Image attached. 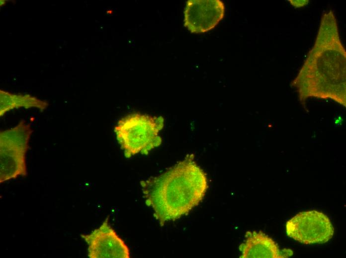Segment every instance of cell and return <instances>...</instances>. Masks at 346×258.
Instances as JSON below:
<instances>
[{
	"label": "cell",
	"instance_id": "cell-1",
	"mask_svg": "<svg viewBox=\"0 0 346 258\" xmlns=\"http://www.w3.org/2000/svg\"><path fill=\"white\" fill-rule=\"evenodd\" d=\"M346 51L337 19L324 12L315 42L297 75L291 82L302 105L310 98L330 99L346 106Z\"/></svg>",
	"mask_w": 346,
	"mask_h": 258
},
{
	"label": "cell",
	"instance_id": "cell-2",
	"mask_svg": "<svg viewBox=\"0 0 346 258\" xmlns=\"http://www.w3.org/2000/svg\"><path fill=\"white\" fill-rule=\"evenodd\" d=\"M146 204L161 226L188 213L203 198L206 175L188 155L160 176L141 182Z\"/></svg>",
	"mask_w": 346,
	"mask_h": 258
},
{
	"label": "cell",
	"instance_id": "cell-3",
	"mask_svg": "<svg viewBox=\"0 0 346 258\" xmlns=\"http://www.w3.org/2000/svg\"><path fill=\"white\" fill-rule=\"evenodd\" d=\"M164 125L162 117L135 113L121 119L114 128L117 139L126 157L147 155L162 143L159 133Z\"/></svg>",
	"mask_w": 346,
	"mask_h": 258
},
{
	"label": "cell",
	"instance_id": "cell-4",
	"mask_svg": "<svg viewBox=\"0 0 346 258\" xmlns=\"http://www.w3.org/2000/svg\"><path fill=\"white\" fill-rule=\"evenodd\" d=\"M33 130L20 121L14 127L0 131V183L27 175L26 161Z\"/></svg>",
	"mask_w": 346,
	"mask_h": 258
},
{
	"label": "cell",
	"instance_id": "cell-5",
	"mask_svg": "<svg viewBox=\"0 0 346 258\" xmlns=\"http://www.w3.org/2000/svg\"><path fill=\"white\" fill-rule=\"evenodd\" d=\"M286 231L289 237L306 245L326 243L334 232L329 218L316 210L297 214L287 222Z\"/></svg>",
	"mask_w": 346,
	"mask_h": 258
},
{
	"label": "cell",
	"instance_id": "cell-6",
	"mask_svg": "<svg viewBox=\"0 0 346 258\" xmlns=\"http://www.w3.org/2000/svg\"><path fill=\"white\" fill-rule=\"evenodd\" d=\"M81 237L87 245L90 258H129V248L106 218L97 228Z\"/></svg>",
	"mask_w": 346,
	"mask_h": 258
},
{
	"label": "cell",
	"instance_id": "cell-7",
	"mask_svg": "<svg viewBox=\"0 0 346 258\" xmlns=\"http://www.w3.org/2000/svg\"><path fill=\"white\" fill-rule=\"evenodd\" d=\"M225 6L220 0H188L184 10V26L192 33L213 29L223 19Z\"/></svg>",
	"mask_w": 346,
	"mask_h": 258
},
{
	"label": "cell",
	"instance_id": "cell-8",
	"mask_svg": "<svg viewBox=\"0 0 346 258\" xmlns=\"http://www.w3.org/2000/svg\"><path fill=\"white\" fill-rule=\"evenodd\" d=\"M240 247L242 258H280L287 257L276 243L261 232H248Z\"/></svg>",
	"mask_w": 346,
	"mask_h": 258
},
{
	"label": "cell",
	"instance_id": "cell-9",
	"mask_svg": "<svg viewBox=\"0 0 346 258\" xmlns=\"http://www.w3.org/2000/svg\"><path fill=\"white\" fill-rule=\"evenodd\" d=\"M48 103L29 94L11 93L0 90V116L14 109L37 108L41 111L46 109Z\"/></svg>",
	"mask_w": 346,
	"mask_h": 258
},
{
	"label": "cell",
	"instance_id": "cell-10",
	"mask_svg": "<svg viewBox=\"0 0 346 258\" xmlns=\"http://www.w3.org/2000/svg\"><path fill=\"white\" fill-rule=\"evenodd\" d=\"M290 4L295 7H301L306 5L309 3L308 0H288Z\"/></svg>",
	"mask_w": 346,
	"mask_h": 258
}]
</instances>
